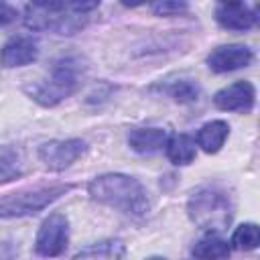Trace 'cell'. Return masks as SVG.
Here are the masks:
<instances>
[{
  "label": "cell",
  "instance_id": "cell-5",
  "mask_svg": "<svg viewBox=\"0 0 260 260\" xmlns=\"http://www.w3.org/2000/svg\"><path fill=\"white\" fill-rule=\"evenodd\" d=\"M71 189L73 185H53V187H43L35 191L14 193L0 201V217H20V215L37 213Z\"/></svg>",
  "mask_w": 260,
  "mask_h": 260
},
{
  "label": "cell",
  "instance_id": "cell-13",
  "mask_svg": "<svg viewBox=\"0 0 260 260\" xmlns=\"http://www.w3.org/2000/svg\"><path fill=\"white\" fill-rule=\"evenodd\" d=\"M228 134H230L228 122H223V120L207 122V124L201 126V130L197 132V146H201L207 154H213V152H217V150L223 146Z\"/></svg>",
  "mask_w": 260,
  "mask_h": 260
},
{
  "label": "cell",
  "instance_id": "cell-6",
  "mask_svg": "<svg viewBox=\"0 0 260 260\" xmlns=\"http://www.w3.org/2000/svg\"><path fill=\"white\" fill-rule=\"evenodd\" d=\"M69 240V223L63 213H51L39 228L35 250L45 258H53L65 252Z\"/></svg>",
  "mask_w": 260,
  "mask_h": 260
},
{
  "label": "cell",
  "instance_id": "cell-2",
  "mask_svg": "<svg viewBox=\"0 0 260 260\" xmlns=\"http://www.w3.org/2000/svg\"><path fill=\"white\" fill-rule=\"evenodd\" d=\"M87 191L93 201L120 209L128 215L140 217L148 211V197L144 187L128 175L108 173V175L95 177L87 185Z\"/></svg>",
  "mask_w": 260,
  "mask_h": 260
},
{
  "label": "cell",
  "instance_id": "cell-15",
  "mask_svg": "<svg viewBox=\"0 0 260 260\" xmlns=\"http://www.w3.org/2000/svg\"><path fill=\"white\" fill-rule=\"evenodd\" d=\"M124 252L126 248L120 240H104L77 252L73 260H122Z\"/></svg>",
  "mask_w": 260,
  "mask_h": 260
},
{
  "label": "cell",
  "instance_id": "cell-22",
  "mask_svg": "<svg viewBox=\"0 0 260 260\" xmlns=\"http://www.w3.org/2000/svg\"><path fill=\"white\" fill-rule=\"evenodd\" d=\"M148 260H165V258H160V256H152V258H148Z\"/></svg>",
  "mask_w": 260,
  "mask_h": 260
},
{
  "label": "cell",
  "instance_id": "cell-11",
  "mask_svg": "<svg viewBox=\"0 0 260 260\" xmlns=\"http://www.w3.org/2000/svg\"><path fill=\"white\" fill-rule=\"evenodd\" d=\"M39 57V47L30 37H12L0 49V63L4 67H22Z\"/></svg>",
  "mask_w": 260,
  "mask_h": 260
},
{
  "label": "cell",
  "instance_id": "cell-18",
  "mask_svg": "<svg viewBox=\"0 0 260 260\" xmlns=\"http://www.w3.org/2000/svg\"><path fill=\"white\" fill-rule=\"evenodd\" d=\"M169 93L173 95V100H177V102H181V104H187V102L197 100L199 87H197V83H193V81H189V79H183V81L173 83V85L169 87Z\"/></svg>",
  "mask_w": 260,
  "mask_h": 260
},
{
  "label": "cell",
  "instance_id": "cell-3",
  "mask_svg": "<svg viewBox=\"0 0 260 260\" xmlns=\"http://www.w3.org/2000/svg\"><path fill=\"white\" fill-rule=\"evenodd\" d=\"M187 213L191 221L209 234L213 232H223L232 223L234 215V205L230 195L219 189V187H201L197 189L189 203H187Z\"/></svg>",
  "mask_w": 260,
  "mask_h": 260
},
{
  "label": "cell",
  "instance_id": "cell-1",
  "mask_svg": "<svg viewBox=\"0 0 260 260\" xmlns=\"http://www.w3.org/2000/svg\"><path fill=\"white\" fill-rule=\"evenodd\" d=\"M98 2H32L24 8V24L30 30H53L73 35L81 30Z\"/></svg>",
  "mask_w": 260,
  "mask_h": 260
},
{
  "label": "cell",
  "instance_id": "cell-14",
  "mask_svg": "<svg viewBox=\"0 0 260 260\" xmlns=\"http://www.w3.org/2000/svg\"><path fill=\"white\" fill-rule=\"evenodd\" d=\"M193 260H228L230 258V244L213 234L201 238L193 250H191Z\"/></svg>",
  "mask_w": 260,
  "mask_h": 260
},
{
  "label": "cell",
  "instance_id": "cell-19",
  "mask_svg": "<svg viewBox=\"0 0 260 260\" xmlns=\"http://www.w3.org/2000/svg\"><path fill=\"white\" fill-rule=\"evenodd\" d=\"M152 10L158 16H171V14H179L187 10V4L185 2H156L152 4Z\"/></svg>",
  "mask_w": 260,
  "mask_h": 260
},
{
  "label": "cell",
  "instance_id": "cell-12",
  "mask_svg": "<svg viewBox=\"0 0 260 260\" xmlns=\"http://www.w3.org/2000/svg\"><path fill=\"white\" fill-rule=\"evenodd\" d=\"M169 136L162 128H134L128 134V144L140 154L158 152L167 144Z\"/></svg>",
  "mask_w": 260,
  "mask_h": 260
},
{
  "label": "cell",
  "instance_id": "cell-10",
  "mask_svg": "<svg viewBox=\"0 0 260 260\" xmlns=\"http://www.w3.org/2000/svg\"><path fill=\"white\" fill-rule=\"evenodd\" d=\"M215 18L223 28L230 30H248L256 24V10L244 2H221L215 8Z\"/></svg>",
  "mask_w": 260,
  "mask_h": 260
},
{
  "label": "cell",
  "instance_id": "cell-8",
  "mask_svg": "<svg viewBox=\"0 0 260 260\" xmlns=\"http://www.w3.org/2000/svg\"><path fill=\"white\" fill-rule=\"evenodd\" d=\"M254 85L250 81H236L213 95V104L223 112H250L254 106Z\"/></svg>",
  "mask_w": 260,
  "mask_h": 260
},
{
  "label": "cell",
  "instance_id": "cell-9",
  "mask_svg": "<svg viewBox=\"0 0 260 260\" xmlns=\"http://www.w3.org/2000/svg\"><path fill=\"white\" fill-rule=\"evenodd\" d=\"M252 61V51L246 45H221L207 57V65L215 73H228L246 67Z\"/></svg>",
  "mask_w": 260,
  "mask_h": 260
},
{
  "label": "cell",
  "instance_id": "cell-7",
  "mask_svg": "<svg viewBox=\"0 0 260 260\" xmlns=\"http://www.w3.org/2000/svg\"><path fill=\"white\" fill-rule=\"evenodd\" d=\"M85 152V142L79 138L51 140L39 148V158L49 171H63L71 167Z\"/></svg>",
  "mask_w": 260,
  "mask_h": 260
},
{
  "label": "cell",
  "instance_id": "cell-21",
  "mask_svg": "<svg viewBox=\"0 0 260 260\" xmlns=\"http://www.w3.org/2000/svg\"><path fill=\"white\" fill-rule=\"evenodd\" d=\"M16 16H18V12H16L14 6H10L6 2H0V26H6L10 22H14Z\"/></svg>",
  "mask_w": 260,
  "mask_h": 260
},
{
  "label": "cell",
  "instance_id": "cell-4",
  "mask_svg": "<svg viewBox=\"0 0 260 260\" xmlns=\"http://www.w3.org/2000/svg\"><path fill=\"white\" fill-rule=\"evenodd\" d=\"M79 71H81L79 61L69 59V57L67 59H61L53 67V73H51V77L45 83L32 85L26 91L39 104H43V106H55L61 100L69 98L77 89V85H79Z\"/></svg>",
  "mask_w": 260,
  "mask_h": 260
},
{
  "label": "cell",
  "instance_id": "cell-16",
  "mask_svg": "<svg viewBox=\"0 0 260 260\" xmlns=\"http://www.w3.org/2000/svg\"><path fill=\"white\" fill-rule=\"evenodd\" d=\"M167 156L173 165H189L195 158V140L187 134H175L167 140Z\"/></svg>",
  "mask_w": 260,
  "mask_h": 260
},
{
  "label": "cell",
  "instance_id": "cell-17",
  "mask_svg": "<svg viewBox=\"0 0 260 260\" xmlns=\"http://www.w3.org/2000/svg\"><path fill=\"white\" fill-rule=\"evenodd\" d=\"M258 240H260V232L256 223H242L240 228H236L232 236V244L240 250H254L258 246Z\"/></svg>",
  "mask_w": 260,
  "mask_h": 260
},
{
  "label": "cell",
  "instance_id": "cell-20",
  "mask_svg": "<svg viewBox=\"0 0 260 260\" xmlns=\"http://www.w3.org/2000/svg\"><path fill=\"white\" fill-rule=\"evenodd\" d=\"M18 171L14 167V160L10 156H0V181H10L12 177H16Z\"/></svg>",
  "mask_w": 260,
  "mask_h": 260
}]
</instances>
